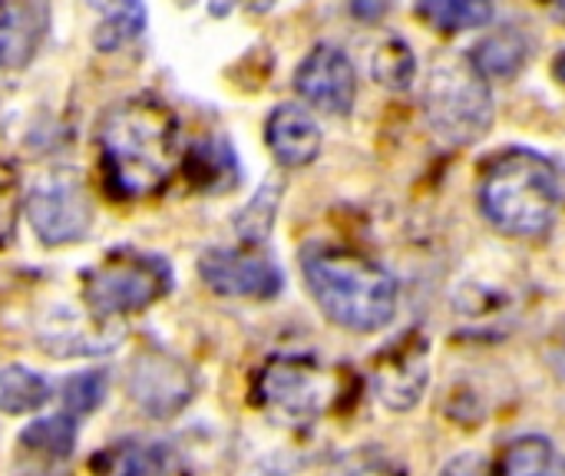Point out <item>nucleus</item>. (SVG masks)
<instances>
[{
    "label": "nucleus",
    "mask_w": 565,
    "mask_h": 476,
    "mask_svg": "<svg viewBox=\"0 0 565 476\" xmlns=\"http://www.w3.org/2000/svg\"><path fill=\"white\" fill-rule=\"evenodd\" d=\"M103 176L113 192L142 199L159 192L182 159L179 119L156 96H129L99 119Z\"/></svg>",
    "instance_id": "nucleus-1"
},
{
    "label": "nucleus",
    "mask_w": 565,
    "mask_h": 476,
    "mask_svg": "<svg viewBox=\"0 0 565 476\" xmlns=\"http://www.w3.org/2000/svg\"><path fill=\"white\" fill-rule=\"evenodd\" d=\"M417 76V56L407 40L387 36L374 50V80L387 89H407Z\"/></svg>",
    "instance_id": "nucleus-20"
},
{
    "label": "nucleus",
    "mask_w": 565,
    "mask_h": 476,
    "mask_svg": "<svg viewBox=\"0 0 565 476\" xmlns=\"http://www.w3.org/2000/svg\"><path fill=\"white\" fill-rule=\"evenodd\" d=\"M20 444L40 457H50V461H63L70 457L73 444H76V424L70 414H56V417H43V421H33L23 434H20Z\"/></svg>",
    "instance_id": "nucleus-18"
},
{
    "label": "nucleus",
    "mask_w": 565,
    "mask_h": 476,
    "mask_svg": "<svg viewBox=\"0 0 565 476\" xmlns=\"http://www.w3.org/2000/svg\"><path fill=\"white\" fill-rule=\"evenodd\" d=\"M96 476H149V457L136 444H116L93 461Z\"/></svg>",
    "instance_id": "nucleus-24"
},
{
    "label": "nucleus",
    "mask_w": 565,
    "mask_h": 476,
    "mask_svg": "<svg viewBox=\"0 0 565 476\" xmlns=\"http://www.w3.org/2000/svg\"><path fill=\"white\" fill-rule=\"evenodd\" d=\"M440 476H503L487 457H480V454H460V457H454Z\"/></svg>",
    "instance_id": "nucleus-26"
},
{
    "label": "nucleus",
    "mask_w": 565,
    "mask_h": 476,
    "mask_svg": "<svg viewBox=\"0 0 565 476\" xmlns=\"http://www.w3.org/2000/svg\"><path fill=\"white\" fill-rule=\"evenodd\" d=\"M278 199H281V182L278 179H268L258 192H255V199L245 205V212L238 215V235L245 239V242H265L268 239V232H271V225H275V212H278Z\"/></svg>",
    "instance_id": "nucleus-21"
},
{
    "label": "nucleus",
    "mask_w": 565,
    "mask_h": 476,
    "mask_svg": "<svg viewBox=\"0 0 565 476\" xmlns=\"http://www.w3.org/2000/svg\"><path fill=\"white\" fill-rule=\"evenodd\" d=\"M334 476H404V470L377 447H364L351 457L341 461V467L334 470Z\"/></svg>",
    "instance_id": "nucleus-25"
},
{
    "label": "nucleus",
    "mask_w": 565,
    "mask_h": 476,
    "mask_svg": "<svg viewBox=\"0 0 565 476\" xmlns=\"http://www.w3.org/2000/svg\"><path fill=\"white\" fill-rule=\"evenodd\" d=\"M563 202V169L533 149H510L493 156L480 182V205L487 219L507 235L550 232Z\"/></svg>",
    "instance_id": "nucleus-3"
},
{
    "label": "nucleus",
    "mask_w": 565,
    "mask_h": 476,
    "mask_svg": "<svg viewBox=\"0 0 565 476\" xmlns=\"http://www.w3.org/2000/svg\"><path fill=\"white\" fill-rule=\"evenodd\" d=\"M553 73H556V76H559V80L565 83V53H559V56H556V63H553Z\"/></svg>",
    "instance_id": "nucleus-29"
},
{
    "label": "nucleus",
    "mask_w": 565,
    "mask_h": 476,
    "mask_svg": "<svg viewBox=\"0 0 565 476\" xmlns=\"http://www.w3.org/2000/svg\"><path fill=\"white\" fill-rule=\"evenodd\" d=\"M129 391L146 414L172 417L192 398V374L185 371L182 361L149 351L136 361L132 378H129Z\"/></svg>",
    "instance_id": "nucleus-11"
},
{
    "label": "nucleus",
    "mask_w": 565,
    "mask_h": 476,
    "mask_svg": "<svg viewBox=\"0 0 565 476\" xmlns=\"http://www.w3.org/2000/svg\"><path fill=\"white\" fill-rule=\"evenodd\" d=\"M172 288L166 258L142 252H116L83 275V302L93 315H136Z\"/></svg>",
    "instance_id": "nucleus-5"
},
{
    "label": "nucleus",
    "mask_w": 565,
    "mask_h": 476,
    "mask_svg": "<svg viewBox=\"0 0 565 476\" xmlns=\"http://www.w3.org/2000/svg\"><path fill=\"white\" fill-rule=\"evenodd\" d=\"M20 209H23L20 176L7 159H0V245H7L13 239L17 222H20Z\"/></svg>",
    "instance_id": "nucleus-23"
},
{
    "label": "nucleus",
    "mask_w": 565,
    "mask_h": 476,
    "mask_svg": "<svg viewBox=\"0 0 565 476\" xmlns=\"http://www.w3.org/2000/svg\"><path fill=\"white\" fill-rule=\"evenodd\" d=\"M50 401V384L26 368L0 371V411L3 414H30Z\"/></svg>",
    "instance_id": "nucleus-17"
},
{
    "label": "nucleus",
    "mask_w": 565,
    "mask_h": 476,
    "mask_svg": "<svg viewBox=\"0 0 565 476\" xmlns=\"http://www.w3.org/2000/svg\"><path fill=\"white\" fill-rule=\"evenodd\" d=\"M20 476H66V474H60V470H43V467H36V470H26V474H20Z\"/></svg>",
    "instance_id": "nucleus-30"
},
{
    "label": "nucleus",
    "mask_w": 565,
    "mask_h": 476,
    "mask_svg": "<svg viewBox=\"0 0 565 476\" xmlns=\"http://www.w3.org/2000/svg\"><path fill=\"white\" fill-rule=\"evenodd\" d=\"M202 282L232 298H275L281 292V272L271 258L245 248H212L199 258Z\"/></svg>",
    "instance_id": "nucleus-9"
},
{
    "label": "nucleus",
    "mask_w": 565,
    "mask_h": 476,
    "mask_svg": "<svg viewBox=\"0 0 565 476\" xmlns=\"http://www.w3.org/2000/svg\"><path fill=\"white\" fill-rule=\"evenodd\" d=\"M103 394H106V374L103 371H83V374L70 378L63 384L66 414H73V417L93 414L103 404Z\"/></svg>",
    "instance_id": "nucleus-22"
},
{
    "label": "nucleus",
    "mask_w": 565,
    "mask_h": 476,
    "mask_svg": "<svg viewBox=\"0 0 565 476\" xmlns=\"http://www.w3.org/2000/svg\"><path fill=\"white\" fill-rule=\"evenodd\" d=\"M430 384V341L424 331H404L384 345L371 361V388L391 411H411L420 404Z\"/></svg>",
    "instance_id": "nucleus-8"
},
{
    "label": "nucleus",
    "mask_w": 565,
    "mask_h": 476,
    "mask_svg": "<svg viewBox=\"0 0 565 476\" xmlns=\"http://www.w3.org/2000/svg\"><path fill=\"white\" fill-rule=\"evenodd\" d=\"M262 408L285 424H311L334 401V378L315 358L285 355L265 364L258 374Z\"/></svg>",
    "instance_id": "nucleus-6"
},
{
    "label": "nucleus",
    "mask_w": 565,
    "mask_h": 476,
    "mask_svg": "<svg viewBox=\"0 0 565 476\" xmlns=\"http://www.w3.org/2000/svg\"><path fill=\"white\" fill-rule=\"evenodd\" d=\"M23 212H26L30 229L46 245L79 242L93 225L89 192H86L83 179L70 169H53V172L40 176L23 199Z\"/></svg>",
    "instance_id": "nucleus-7"
},
{
    "label": "nucleus",
    "mask_w": 565,
    "mask_h": 476,
    "mask_svg": "<svg viewBox=\"0 0 565 476\" xmlns=\"http://www.w3.org/2000/svg\"><path fill=\"white\" fill-rule=\"evenodd\" d=\"M265 136L281 166H308L321 152V129L301 106H278L268 116Z\"/></svg>",
    "instance_id": "nucleus-12"
},
{
    "label": "nucleus",
    "mask_w": 565,
    "mask_h": 476,
    "mask_svg": "<svg viewBox=\"0 0 565 476\" xmlns=\"http://www.w3.org/2000/svg\"><path fill=\"white\" fill-rule=\"evenodd\" d=\"M503 476H565V457L540 434H526L507 447L500 464Z\"/></svg>",
    "instance_id": "nucleus-15"
},
{
    "label": "nucleus",
    "mask_w": 565,
    "mask_h": 476,
    "mask_svg": "<svg viewBox=\"0 0 565 476\" xmlns=\"http://www.w3.org/2000/svg\"><path fill=\"white\" fill-rule=\"evenodd\" d=\"M420 13L440 30H473L490 23L493 0H420Z\"/></svg>",
    "instance_id": "nucleus-19"
},
{
    "label": "nucleus",
    "mask_w": 565,
    "mask_h": 476,
    "mask_svg": "<svg viewBox=\"0 0 565 476\" xmlns=\"http://www.w3.org/2000/svg\"><path fill=\"white\" fill-rule=\"evenodd\" d=\"M301 265L315 302L334 325L371 335L397 315V282L377 262L318 242L305 248Z\"/></svg>",
    "instance_id": "nucleus-2"
},
{
    "label": "nucleus",
    "mask_w": 565,
    "mask_h": 476,
    "mask_svg": "<svg viewBox=\"0 0 565 476\" xmlns=\"http://www.w3.org/2000/svg\"><path fill=\"white\" fill-rule=\"evenodd\" d=\"M424 109L434 133L454 146L483 139L493 126V96L473 56L447 53L430 66Z\"/></svg>",
    "instance_id": "nucleus-4"
},
{
    "label": "nucleus",
    "mask_w": 565,
    "mask_h": 476,
    "mask_svg": "<svg viewBox=\"0 0 565 476\" xmlns=\"http://www.w3.org/2000/svg\"><path fill=\"white\" fill-rule=\"evenodd\" d=\"M387 7H391L387 0H351V10L361 20H381L387 13Z\"/></svg>",
    "instance_id": "nucleus-27"
},
{
    "label": "nucleus",
    "mask_w": 565,
    "mask_h": 476,
    "mask_svg": "<svg viewBox=\"0 0 565 476\" xmlns=\"http://www.w3.org/2000/svg\"><path fill=\"white\" fill-rule=\"evenodd\" d=\"M295 89L321 113L344 116L358 99V73L338 46H315L295 73Z\"/></svg>",
    "instance_id": "nucleus-10"
},
{
    "label": "nucleus",
    "mask_w": 565,
    "mask_h": 476,
    "mask_svg": "<svg viewBox=\"0 0 565 476\" xmlns=\"http://www.w3.org/2000/svg\"><path fill=\"white\" fill-rule=\"evenodd\" d=\"M543 3H546V7H550L556 17H559V20H565V0H543Z\"/></svg>",
    "instance_id": "nucleus-28"
},
{
    "label": "nucleus",
    "mask_w": 565,
    "mask_h": 476,
    "mask_svg": "<svg viewBox=\"0 0 565 476\" xmlns=\"http://www.w3.org/2000/svg\"><path fill=\"white\" fill-rule=\"evenodd\" d=\"M40 40V17L26 0H0V70L23 66Z\"/></svg>",
    "instance_id": "nucleus-13"
},
{
    "label": "nucleus",
    "mask_w": 565,
    "mask_h": 476,
    "mask_svg": "<svg viewBox=\"0 0 565 476\" xmlns=\"http://www.w3.org/2000/svg\"><path fill=\"white\" fill-rule=\"evenodd\" d=\"M146 27V3L142 0H106V10L96 23L93 43L96 50H119L136 40Z\"/></svg>",
    "instance_id": "nucleus-16"
},
{
    "label": "nucleus",
    "mask_w": 565,
    "mask_h": 476,
    "mask_svg": "<svg viewBox=\"0 0 565 476\" xmlns=\"http://www.w3.org/2000/svg\"><path fill=\"white\" fill-rule=\"evenodd\" d=\"M526 53H530L526 36L516 27H500L477 43L473 63L490 80H510L526 66Z\"/></svg>",
    "instance_id": "nucleus-14"
}]
</instances>
